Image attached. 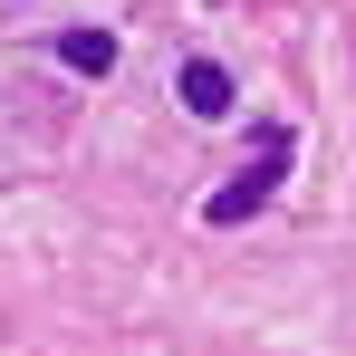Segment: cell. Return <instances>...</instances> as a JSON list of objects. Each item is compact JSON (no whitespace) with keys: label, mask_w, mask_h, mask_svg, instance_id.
<instances>
[{"label":"cell","mask_w":356,"mask_h":356,"mask_svg":"<svg viewBox=\"0 0 356 356\" xmlns=\"http://www.w3.org/2000/svg\"><path fill=\"white\" fill-rule=\"evenodd\" d=\"M280 174H289V135H270V154H260L241 183H222V193H212V222H250V212L280 193Z\"/></svg>","instance_id":"1"},{"label":"cell","mask_w":356,"mask_h":356,"mask_svg":"<svg viewBox=\"0 0 356 356\" xmlns=\"http://www.w3.org/2000/svg\"><path fill=\"white\" fill-rule=\"evenodd\" d=\"M183 106H193V116H232V67L183 58Z\"/></svg>","instance_id":"2"},{"label":"cell","mask_w":356,"mask_h":356,"mask_svg":"<svg viewBox=\"0 0 356 356\" xmlns=\"http://www.w3.org/2000/svg\"><path fill=\"white\" fill-rule=\"evenodd\" d=\"M58 58L77 67V77H106V67H116V39H106V29H67V39H58Z\"/></svg>","instance_id":"3"}]
</instances>
